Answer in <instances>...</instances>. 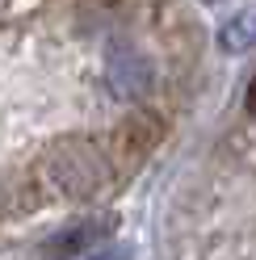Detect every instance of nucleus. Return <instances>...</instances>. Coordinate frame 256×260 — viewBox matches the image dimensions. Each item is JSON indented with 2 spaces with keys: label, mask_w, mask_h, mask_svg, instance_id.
I'll use <instances>...</instances> for the list:
<instances>
[{
  "label": "nucleus",
  "mask_w": 256,
  "mask_h": 260,
  "mask_svg": "<svg viewBox=\"0 0 256 260\" xmlns=\"http://www.w3.org/2000/svg\"><path fill=\"white\" fill-rule=\"evenodd\" d=\"M105 172H109V155H105V143H92V139H63L51 147L46 155V176L59 193L68 198H88L105 185Z\"/></svg>",
  "instance_id": "1"
},
{
  "label": "nucleus",
  "mask_w": 256,
  "mask_h": 260,
  "mask_svg": "<svg viewBox=\"0 0 256 260\" xmlns=\"http://www.w3.org/2000/svg\"><path fill=\"white\" fill-rule=\"evenodd\" d=\"M159 139H164V118L151 113V109H139V113H131L126 122H118V130H114L109 143H105V155L118 159V164H139V159L147 155Z\"/></svg>",
  "instance_id": "2"
},
{
  "label": "nucleus",
  "mask_w": 256,
  "mask_h": 260,
  "mask_svg": "<svg viewBox=\"0 0 256 260\" xmlns=\"http://www.w3.org/2000/svg\"><path fill=\"white\" fill-rule=\"evenodd\" d=\"M105 80H109V88L118 96L139 101V96L151 88V68H147V59H143L135 46L118 42V46H109V55H105Z\"/></svg>",
  "instance_id": "3"
},
{
  "label": "nucleus",
  "mask_w": 256,
  "mask_h": 260,
  "mask_svg": "<svg viewBox=\"0 0 256 260\" xmlns=\"http://www.w3.org/2000/svg\"><path fill=\"white\" fill-rule=\"evenodd\" d=\"M105 235H109V222H101V218L80 222V226H72V231L46 239V243H42V256H46V260H72V256H80V252H88L92 243H101Z\"/></svg>",
  "instance_id": "4"
},
{
  "label": "nucleus",
  "mask_w": 256,
  "mask_h": 260,
  "mask_svg": "<svg viewBox=\"0 0 256 260\" xmlns=\"http://www.w3.org/2000/svg\"><path fill=\"white\" fill-rule=\"evenodd\" d=\"M252 42H256V13H244V17L227 21V29H222V46L227 51H248Z\"/></svg>",
  "instance_id": "5"
},
{
  "label": "nucleus",
  "mask_w": 256,
  "mask_h": 260,
  "mask_svg": "<svg viewBox=\"0 0 256 260\" xmlns=\"http://www.w3.org/2000/svg\"><path fill=\"white\" fill-rule=\"evenodd\" d=\"M244 105H248V113L256 118V76H252V84H248V92H244Z\"/></svg>",
  "instance_id": "6"
}]
</instances>
